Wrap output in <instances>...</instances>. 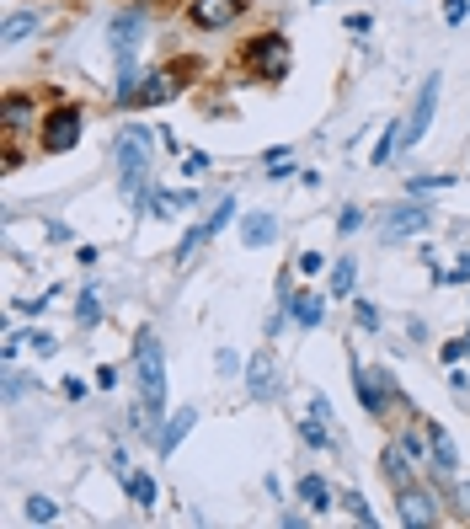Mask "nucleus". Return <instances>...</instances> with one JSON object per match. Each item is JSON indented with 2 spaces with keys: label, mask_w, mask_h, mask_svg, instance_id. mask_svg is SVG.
<instances>
[{
  "label": "nucleus",
  "mask_w": 470,
  "mask_h": 529,
  "mask_svg": "<svg viewBox=\"0 0 470 529\" xmlns=\"http://www.w3.org/2000/svg\"><path fill=\"white\" fill-rule=\"evenodd\" d=\"M444 359L460 364V359H470V348H465V342H444Z\"/></svg>",
  "instance_id": "72a5a7b5"
},
{
  "label": "nucleus",
  "mask_w": 470,
  "mask_h": 529,
  "mask_svg": "<svg viewBox=\"0 0 470 529\" xmlns=\"http://www.w3.org/2000/svg\"><path fill=\"white\" fill-rule=\"evenodd\" d=\"M380 465H385V476L396 481V492H401V487H412V449H406V444H390Z\"/></svg>",
  "instance_id": "dca6fc26"
},
{
  "label": "nucleus",
  "mask_w": 470,
  "mask_h": 529,
  "mask_svg": "<svg viewBox=\"0 0 470 529\" xmlns=\"http://www.w3.org/2000/svg\"><path fill=\"white\" fill-rule=\"evenodd\" d=\"M193 423H198V412L193 407H182V412H171V423L155 433V449H161V455H171V449H177L187 433H193Z\"/></svg>",
  "instance_id": "4468645a"
},
{
  "label": "nucleus",
  "mask_w": 470,
  "mask_h": 529,
  "mask_svg": "<svg viewBox=\"0 0 470 529\" xmlns=\"http://www.w3.org/2000/svg\"><path fill=\"white\" fill-rule=\"evenodd\" d=\"M358 326H364V332H374V326H380V310H374V305H358Z\"/></svg>",
  "instance_id": "473e14b6"
},
{
  "label": "nucleus",
  "mask_w": 470,
  "mask_h": 529,
  "mask_svg": "<svg viewBox=\"0 0 470 529\" xmlns=\"http://www.w3.org/2000/svg\"><path fill=\"white\" fill-rule=\"evenodd\" d=\"M337 225H342V230H358V225H364V214H358V209H342Z\"/></svg>",
  "instance_id": "4c0bfd02"
},
{
  "label": "nucleus",
  "mask_w": 470,
  "mask_h": 529,
  "mask_svg": "<svg viewBox=\"0 0 470 529\" xmlns=\"http://www.w3.org/2000/svg\"><path fill=\"white\" fill-rule=\"evenodd\" d=\"M134 375H139V401H145V412L161 417L166 412V353H161V337H155L150 326L134 337Z\"/></svg>",
  "instance_id": "f257e3e1"
},
{
  "label": "nucleus",
  "mask_w": 470,
  "mask_h": 529,
  "mask_svg": "<svg viewBox=\"0 0 470 529\" xmlns=\"http://www.w3.org/2000/svg\"><path fill=\"white\" fill-rule=\"evenodd\" d=\"M396 145H401V129H396V123H390V129L380 134V145H374V166H385L390 155H396Z\"/></svg>",
  "instance_id": "a878e982"
},
{
  "label": "nucleus",
  "mask_w": 470,
  "mask_h": 529,
  "mask_svg": "<svg viewBox=\"0 0 470 529\" xmlns=\"http://www.w3.org/2000/svg\"><path fill=\"white\" fill-rule=\"evenodd\" d=\"M460 513H465V519H470V481H465V487H460Z\"/></svg>",
  "instance_id": "ea45409f"
},
{
  "label": "nucleus",
  "mask_w": 470,
  "mask_h": 529,
  "mask_svg": "<svg viewBox=\"0 0 470 529\" xmlns=\"http://www.w3.org/2000/svg\"><path fill=\"white\" fill-rule=\"evenodd\" d=\"M246 391H252V401H273L278 396V364H273V353H252V364H246Z\"/></svg>",
  "instance_id": "6e6552de"
},
{
  "label": "nucleus",
  "mask_w": 470,
  "mask_h": 529,
  "mask_svg": "<svg viewBox=\"0 0 470 529\" xmlns=\"http://www.w3.org/2000/svg\"><path fill=\"white\" fill-rule=\"evenodd\" d=\"M27 33H38V11H11V17L0 22V38L6 43H22Z\"/></svg>",
  "instance_id": "a211bd4d"
},
{
  "label": "nucleus",
  "mask_w": 470,
  "mask_h": 529,
  "mask_svg": "<svg viewBox=\"0 0 470 529\" xmlns=\"http://www.w3.org/2000/svg\"><path fill=\"white\" fill-rule=\"evenodd\" d=\"M433 188H449V177H412V193H433Z\"/></svg>",
  "instance_id": "2f4dec72"
},
{
  "label": "nucleus",
  "mask_w": 470,
  "mask_h": 529,
  "mask_svg": "<svg viewBox=\"0 0 470 529\" xmlns=\"http://www.w3.org/2000/svg\"><path fill=\"white\" fill-rule=\"evenodd\" d=\"M75 321H81V326H97V321H102L97 289H81V300H75Z\"/></svg>",
  "instance_id": "412c9836"
},
{
  "label": "nucleus",
  "mask_w": 470,
  "mask_h": 529,
  "mask_svg": "<svg viewBox=\"0 0 470 529\" xmlns=\"http://www.w3.org/2000/svg\"><path fill=\"white\" fill-rule=\"evenodd\" d=\"M246 65H252V75H262V81H284V75H289V38H284V33L252 38Z\"/></svg>",
  "instance_id": "7ed1b4c3"
},
{
  "label": "nucleus",
  "mask_w": 470,
  "mask_h": 529,
  "mask_svg": "<svg viewBox=\"0 0 470 529\" xmlns=\"http://www.w3.org/2000/svg\"><path fill=\"white\" fill-rule=\"evenodd\" d=\"M465 11H470V0H444V22H449V27H460Z\"/></svg>",
  "instance_id": "7c9ffc66"
},
{
  "label": "nucleus",
  "mask_w": 470,
  "mask_h": 529,
  "mask_svg": "<svg viewBox=\"0 0 470 529\" xmlns=\"http://www.w3.org/2000/svg\"><path fill=\"white\" fill-rule=\"evenodd\" d=\"M171 97H177V75H171V70H155V75H145V86H139L134 107H161V102H171Z\"/></svg>",
  "instance_id": "f8f14e48"
},
{
  "label": "nucleus",
  "mask_w": 470,
  "mask_h": 529,
  "mask_svg": "<svg viewBox=\"0 0 470 529\" xmlns=\"http://www.w3.org/2000/svg\"><path fill=\"white\" fill-rule=\"evenodd\" d=\"M54 503H49V497H27V524H49L54 519Z\"/></svg>",
  "instance_id": "bb28decb"
},
{
  "label": "nucleus",
  "mask_w": 470,
  "mask_h": 529,
  "mask_svg": "<svg viewBox=\"0 0 470 529\" xmlns=\"http://www.w3.org/2000/svg\"><path fill=\"white\" fill-rule=\"evenodd\" d=\"M422 433H428V449H433V471L438 476H454V465H460V449H454V439L438 423H428L422 417Z\"/></svg>",
  "instance_id": "9d476101"
},
{
  "label": "nucleus",
  "mask_w": 470,
  "mask_h": 529,
  "mask_svg": "<svg viewBox=\"0 0 470 529\" xmlns=\"http://www.w3.org/2000/svg\"><path fill=\"white\" fill-rule=\"evenodd\" d=\"M342 508H348L358 524H374V508H369V503H364V497H358V492H342Z\"/></svg>",
  "instance_id": "c85d7f7f"
},
{
  "label": "nucleus",
  "mask_w": 470,
  "mask_h": 529,
  "mask_svg": "<svg viewBox=\"0 0 470 529\" xmlns=\"http://www.w3.org/2000/svg\"><path fill=\"white\" fill-rule=\"evenodd\" d=\"M454 278H460V284L470 278V257H460V268H454Z\"/></svg>",
  "instance_id": "a19ab883"
},
{
  "label": "nucleus",
  "mask_w": 470,
  "mask_h": 529,
  "mask_svg": "<svg viewBox=\"0 0 470 529\" xmlns=\"http://www.w3.org/2000/svg\"><path fill=\"white\" fill-rule=\"evenodd\" d=\"M139 33H145V11H123V17L113 22V49H118V59H129L134 54V43H139Z\"/></svg>",
  "instance_id": "ddd939ff"
},
{
  "label": "nucleus",
  "mask_w": 470,
  "mask_h": 529,
  "mask_svg": "<svg viewBox=\"0 0 470 529\" xmlns=\"http://www.w3.org/2000/svg\"><path fill=\"white\" fill-rule=\"evenodd\" d=\"M353 391H358V401H364V412L369 417H385L390 412V375L385 369H364V364H353Z\"/></svg>",
  "instance_id": "39448f33"
},
{
  "label": "nucleus",
  "mask_w": 470,
  "mask_h": 529,
  "mask_svg": "<svg viewBox=\"0 0 470 529\" xmlns=\"http://www.w3.org/2000/svg\"><path fill=\"white\" fill-rule=\"evenodd\" d=\"M209 241H214V230H209V220H203L198 230H187V241H182L177 262H193V257H198V246H209Z\"/></svg>",
  "instance_id": "aec40b11"
},
{
  "label": "nucleus",
  "mask_w": 470,
  "mask_h": 529,
  "mask_svg": "<svg viewBox=\"0 0 470 529\" xmlns=\"http://www.w3.org/2000/svg\"><path fill=\"white\" fill-rule=\"evenodd\" d=\"M193 204V193H155L150 198V214H177V209H187Z\"/></svg>",
  "instance_id": "5701e85b"
},
{
  "label": "nucleus",
  "mask_w": 470,
  "mask_h": 529,
  "mask_svg": "<svg viewBox=\"0 0 470 529\" xmlns=\"http://www.w3.org/2000/svg\"><path fill=\"white\" fill-rule=\"evenodd\" d=\"M300 497H305L310 508H326V503H332V492H326L321 476H300Z\"/></svg>",
  "instance_id": "4be33fe9"
},
{
  "label": "nucleus",
  "mask_w": 470,
  "mask_h": 529,
  "mask_svg": "<svg viewBox=\"0 0 470 529\" xmlns=\"http://www.w3.org/2000/svg\"><path fill=\"white\" fill-rule=\"evenodd\" d=\"M214 161H209V155H203V150H193V155H187V171H193V177H198V171H209Z\"/></svg>",
  "instance_id": "f704fd0d"
},
{
  "label": "nucleus",
  "mask_w": 470,
  "mask_h": 529,
  "mask_svg": "<svg viewBox=\"0 0 470 529\" xmlns=\"http://www.w3.org/2000/svg\"><path fill=\"white\" fill-rule=\"evenodd\" d=\"M22 391H27V380H22V375H11V380H6V401H17Z\"/></svg>",
  "instance_id": "58836bf2"
},
{
  "label": "nucleus",
  "mask_w": 470,
  "mask_h": 529,
  "mask_svg": "<svg viewBox=\"0 0 470 529\" xmlns=\"http://www.w3.org/2000/svg\"><path fill=\"white\" fill-rule=\"evenodd\" d=\"M300 433H305V444H316V449H332V444H337V439H332V428H326L321 417H316V423H305Z\"/></svg>",
  "instance_id": "cd10ccee"
},
{
  "label": "nucleus",
  "mask_w": 470,
  "mask_h": 529,
  "mask_svg": "<svg viewBox=\"0 0 470 529\" xmlns=\"http://www.w3.org/2000/svg\"><path fill=\"white\" fill-rule=\"evenodd\" d=\"M438 86H444V75H428L417 91V102H412V118L401 123V145H417L422 134L433 129V107H438Z\"/></svg>",
  "instance_id": "423d86ee"
},
{
  "label": "nucleus",
  "mask_w": 470,
  "mask_h": 529,
  "mask_svg": "<svg viewBox=\"0 0 470 529\" xmlns=\"http://www.w3.org/2000/svg\"><path fill=\"white\" fill-rule=\"evenodd\" d=\"M123 481H129V497H134L139 508L155 503V481H150V476H123Z\"/></svg>",
  "instance_id": "393cba45"
},
{
  "label": "nucleus",
  "mask_w": 470,
  "mask_h": 529,
  "mask_svg": "<svg viewBox=\"0 0 470 529\" xmlns=\"http://www.w3.org/2000/svg\"><path fill=\"white\" fill-rule=\"evenodd\" d=\"M353 278H358V268H353V257H342L337 268H332V294H353Z\"/></svg>",
  "instance_id": "b1692460"
},
{
  "label": "nucleus",
  "mask_w": 470,
  "mask_h": 529,
  "mask_svg": "<svg viewBox=\"0 0 470 529\" xmlns=\"http://www.w3.org/2000/svg\"><path fill=\"white\" fill-rule=\"evenodd\" d=\"M289 310H294V321H300L305 326V332H310V326H321V294H289Z\"/></svg>",
  "instance_id": "f3484780"
},
{
  "label": "nucleus",
  "mask_w": 470,
  "mask_h": 529,
  "mask_svg": "<svg viewBox=\"0 0 470 529\" xmlns=\"http://www.w3.org/2000/svg\"><path fill=\"white\" fill-rule=\"evenodd\" d=\"M27 342H33L38 353H54V337H49V332H27Z\"/></svg>",
  "instance_id": "c9c22d12"
},
{
  "label": "nucleus",
  "mask_w": 470,
  "mask_h": 529,
  "mask_svg": "<svg viewBox=\"0 0 470 529\" xmlns=\"http://www.w3.org/2000/svg\"><path fill=\"white\" fill-rule=\"evenodd\" d=\"M81 129H86V118L75 113V107H54L49 118H43V150L49 155H65L81 145Z\"/></svg>",
  "instance_id": "20e7f679"
},
{
  "label": "nucleus",
  "mask_w": 470,
  "mask_h": 529,
  "mask_svg": "<svg viewBox=\"0 0 470 529\" xmlns=\"http://www.w3.org/2000/svg\"><path fill=\"white\" fill-rule=\"evenodd\" d=\"M241 241L246 246H273L278 241V220H273V214H246V220H241Z\"/></svg>",
  "instance_id": "2eb2a0df"
},
{
  "label": "nucleus",
  "mask_w": 470,
  "mask_h": 529,
  "mask_svg": "<svg viewBox=\"0 0 470 529\" xmlns=\"http://www.w3.org/2000/svg\"><path fill=\"white\" fill-rule=\"evenodd\" d=\"M300 268H305V273H321V268H326V257H321V252H305V257H300Z\"/></svg>",
  "instance_id": "e433bc0d"
},
{
  "label": "nucleus",
  "mask_w": 470,
  "mask_h": 529,
  "mask_svg": "<svg viewBox=\"0 0 470 529\" xmlns=\"http://www.w3.org/2000/svg\"><path fill=\"white\" fill-rule=\"evenodd\" d=\"M246 0H193L187 6V17H193V27H230L235 17H241Z\"/></svg>",
  "instance_id": "1a4fd4ad"
},
{
  "label": "nucleus",
  "mask_w": 470,
  "mask_h": 529,
  "mask_svg": "<svg viewBox=\"0 0 470 529\" xmlns=\"http://www.w3.org/2000/svg\"><path fill=\"white\" fill-rule=\"evenodd\" d=\"M235 220V198H225V204H219L214 214H209V230H214V236H219V230H225Z\"/></svg>",
  "instance_id": "c756f323"
},
{
  "label": "nucleus",
  "mask_w": 470,
  "mask_h": 529,
  "mask_svg": "<svg viewBox=\"0 0 470 529\" xmlns=\"http://www.w3.org/2000/svg\"><path fill=\"white\" fill-rule=\"evenodd\" d=\"M433 225V209L428 204H401L380 220V241H406V236H422Z\"/></svg>",
  "instance_id": "0eeeda50"
},
{
  "label": "nucleus",
  "mask_w": 470,
  "mask_h": 529,
  "mask_svg": "<svg viewBox=\"0 0 470 529\" xmlns=\"http://www.w3.org/2000/svg\"><path fill=\"white\" fill-rule=\"evenodd\" d=\"M396 508H401V524H438V513H433V497L428 492H417V487H401L396 497Z\"/></svg>",
  "instance_id": "9b49d317"
},
{
  "label": "nucleus",
  "mask_w": 470,
  "mask_h": 529,
  "mask_svg": "<svg viewBox=\"0 0 470 529\" xmlns=\"http://www.w3.org/2000/svg\"><path fill=\"white\" fill-rule=\"evenodd\" d=\"M27 123H33V102H27L22 91H11L6 97V134H22Z\"/></svg>",
  "instance_id": "6ab92c4d"
},
{
  "label": "nucleus",
  "mask_w": 470,
  "mask_h": 529,
  "mask_svg": "<svg viewBox=\"0 0 470 529\" xmlns=\"http://www.w3.org/2000/svg\"><path fill=\"white\" fill-rule=\"evenodd\" d=\"M118 177H123V193L145 198V177H150V150H145V134L129 129L118 139Z\"/></svg>",
  "instance_id": "f03ea898"
}]
</instances>
